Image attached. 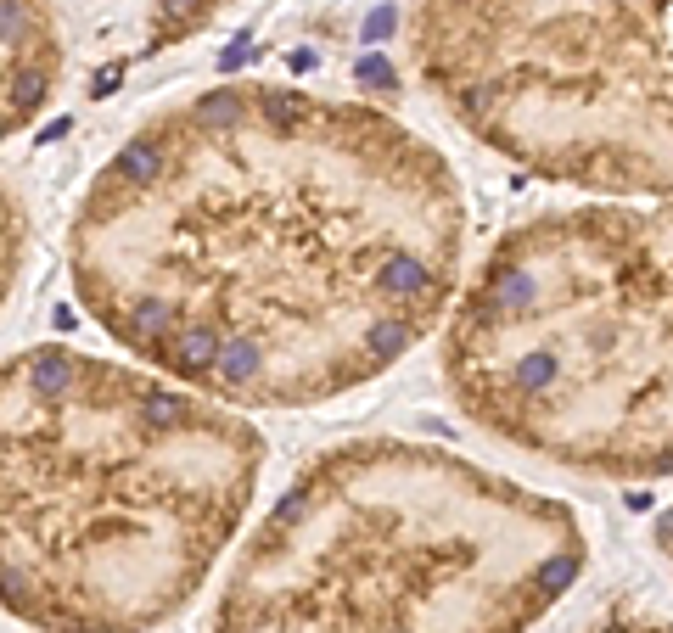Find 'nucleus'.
<instances>
[{
  "label": "nucleus",
  "mask_w": 673,
  "mask_h": 633,
  "mask_svg": "<svg viewBox=\"0 0 673 633\" xmlns=\"http://www.w3.org/2000/svg\"><path fill=\"white\" fill-rule=\"evenodd\" d=\"M466 230L460 174L393 113L225 79L90 174L68 275L146 370L230 409H315L449 325Z\"/></svg>",
  "instance_id": "nucleus-1"
},
{
  "label": "nucleus",
  "mask_w": 673,
  "mask_h": 633,
  "mask_svg": "<svg viewBox=\"0 0 673 633\" xmlns=\"http://www.w3.org/2000/svg\"><path fill=\"white\" fill-rule=\"evenodd\" d=\"M264 437L146 365L34 342L0 365V594L40 633L180 617L247 521Z\"/></svg>",
  "instance_id": "nucleus-2"
},
{
  "label": "nucleus",
  "mask_w": 673,
  "mask_h": 633,
  "mask_svg": "<svg viewBox=\"0 0 673 633\" xmlns=\"http://www.w3.org/2000/svg\"><path fill=\"white\" fill-rule=\"evenodd\" d=\"M561 499L421 437H354L264 510L214 633H528L584 577Z\"/></svg>",
  "instance_id": "nucleus-3"
},
{
  "label": "nucleus",
  "mask_w": 673,
  "mask_h": 633,
  "mask_svg": "<svg viewBox=\"0 0 673 633\" xmlns=\"http://www.w3.org/2000/svg\"><path fill=\"white\" fill-rule=\"evenodd\" d=\"M444 381L488 437L561 471L673 477V202L511 225L444 325Z\"/></svg>",
  "instance_id": "nucleus-4"
},
{
  "label": "nucleus",
  "mask_w": 673,
  "mask_h": 633,
  "mask_svg": "<svg viewBox=\"0 0 673 633\" xmlns=\"http://www.w3.org/2000/svg\"><path fill=\"white\" fill-rule=\"evenodd\" d=\"M410 62L516 169L673 202V0H410Z\"/></svg>",
  "instance_id": "nucleus-5"
},
{
  "label": "nucleus",
  "mask_w": 673,
  "mask_h": 633,
  "mask_svg": "<svg viewBox=\"0 0 673 633\" xmlns=\"http://www.w3.org/2000/svg\"><path fill=\"white\" fill-rule=\"evenodd\" d=\"M62 73V23L51 0H6V135L51 107Z\"/></svg>",
  "instance_id": "nucleus-6"
},
{
  "label": "nucleus",
  "mask_w": 673,
  "mask_h": 633,
  "mask_svg": "<svg viewBox=\"0 0 673 633\" xmlns=\"http://www.w3.org/2000/svg\"><path fill=\"white\" fill-rule=\"evenodd\" d=\"M584 633H673V617H657V611H634V605H623V611H606L601 622H589Z\"/></svg>",
  "instance_id": "nucleus-7"
},
{
  "label": "nucleus",
  "mask_w": 673,
  "mask_h": 633,
  "mask_svg": "<svg viewBox=\"0 0 673 633\" xmlns=\"http://www.w3.org/2000/svg\"><path fill=\"white\" fill-rule=\"evenodd\" d=\"M657 549H662V555H668V566H673V505H668V510H662V516H657Z\"/></svg>",
  "instance_id": "nucleus-8"
}]
</instances>
